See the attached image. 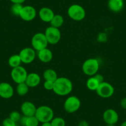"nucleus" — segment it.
<instances>
[{
  "instance_id": "11",
  "label": "nucleus",
  "mask_w": 126,
  "mask_h": 126,
  "mask_svg": "<svg viewBox=\"0 0 126 126\" xmlns=\"http://www.w3.org/2000/svg\"><path fill=\"white\" fill-rule=\"evenodd\" d=\"M37 16V11L34 7L32 6H23L22 9L20 13L19 17L23 20L30 22L33 20Z\"/></svg>"
},
{
  "instance_id": "26",
  "label": "nucleus",
  "mask_w": 126,
  "mask_h": 126,
  "mask_svg": "<svg viewBox=\"0 0 126 126\" xmlns=\"http://www.w3.org/2000/svg\"><path fill=\"white\" fill-rule=\"evenodd\" d=\"M22 8L23 6L22 4H13L11 6V12L14 16H19Z\"/></svg>"
},
{
  "instance_id": "14",
  "label": "nucleus",
  "mask_w": 126,
  "mask_h": 126,
  "mask_svg": "<svg viewBox=\"0 0 126 126\" xmlns=\"http://www.w3.org/2000/svg\"><path fill=\"white\" fill-rule=\"evenodd\" d=\"M14 95V88L8 82L0 83V97L9 99Z\"/></svg>"
},
{
  "instance_id": "4",
  "label": "nucleus",
  "mask_w": 126,
  "mask_h": 126,
  "mask_svg": "<svg viewBox=\"0 0 126 126\" xmlns=\"http://www.w3.org/2000/svg\"><path fill=\"white\" fill-rule=\"evenodd\" d=\"M69 17L75 21H81L85 17L86 12L84 8L79 4H74L70 6L67 10Z\"/></svg>"
},
{
  "instance_id": "12",
  "label": "nucleus",
  "mask_w": 126,
  "mask_h": 126,
  "mask_svg": "<svg viewBox=\"0 0 126 126\" xmlns=\"http://www.w3.org/2000/svg\"><path fill=\"white\" fill-rule=\"evenodd\" d=\"M103 119L106 124H116L119 120V115L114 110L108 109L103 112Z\"/></svg>"
},
{
  "instance_id": "18",
  "label": "nucleus",
  "mask_w": 126,
  "mask_h": 126,
  "mask_svg": "<svg viewBox=\"0 0 126 126\" xmlns=\"http://www.w3.org/2000/svg\"><path fill=\"white\" fill-rule=\"evenodd\" d=\"M108 6L111 11L118 13L123 8L124 3L121 0H109Z\"/></svg>"
},
{
  "instance_id": "1",
  "label": "nucleus",
  "mask_w": 126,
  "mask_h": 126,
  "mask_svg": "<svg viewBox=\"0 0 126 126\" xmlns=\"http://www.w3.org/2000/svg\"><path fill=\"white\" fill-rule=\"evenodd\" d=\"M73 89L72 82L68 78L58 77L54 82L53 91L59 96H66L70 94Z\"/></svg>"
},
{
  "instance_id": "23",
  "label": "nucleus",
  "mask_w": 126,
  "mask_h": 126,
  "mask_svg": "<svg viewBox=\"0 0 126 126\" xmlns=\"http://www.w3.org/2000/svg\"><path fill=\"white\" fill-rule=\"evenodd\" d=\"M17 93L20 96H25L29 93V87L25 83V82L17 84L16 88Z\"/></svg>"
},
{
  "instance_id": "33",
  "label": "nucleus",
  "mask_w": 126,
  "mask_h": 126,
  "mask_svg": "<svg viewBox=\"0 0 126 126\" xmlns=\"http://www.w3.org/2000/svg\"><path fill=\"white\" fill-rule=\"evenodd\" d=\"M121 106L123 109L126 110V98H124L121 100Z\"/></svg>"
},
{
  "instance_id": "39",
  "label": "nucleus",
  "mask_w": 126,
  "mask_h": 126,
  "mask_svg": "<svg viewBox=\"0 0 126 126\" xmlns=\"http://www.w3.org/2000/svg\"><path fill=\"white\" fill-rule=\"evenodd\" d=\"M0 1H1V0H0Z\"/></svg>"
},
{
  "instance_id": "15",
  "label": "nucleus",
  "mask_w": 126,
  "mask_h": 126,
  "mask_svg": "<svg viewBox=\"0 0 126 126\" xmlns=\"http://www.w3.org/2000/svg\"><path fill=\"white\" fill-rule=\"evenodd\" d=\"M39 17L44 22H50L51 20L55 15L51 9L47 7H43L41 8L38 13Z\"/></svg>"
},
{
  "instance_id": "31",
  "label": "nucleus",
  "mask_w": 126,
  "mask_h": 126,
  "mask_svg": "<svg viewBox=\"0 0 126 126\" xmlns=\"http://www.w3.org/2000/svg\"><path fill=\"white\" fill-rule=\"evenodd\" d=\"M93 77H94V78L96 79L100 83H102V82H104L103 76V75L100 74H98V73L96 74L93 76Z\"/></svg>"
},
{
  "instance_id": "32",
  "label": "nucleus",
  "mask_w": 126,
  "mask_h": 126,
  "mask_svg": "<svg viewBox=\"0 0 126 126\" xmlns=\"http://www.w3.org/2000/svg\"><path fill=\"white\" fill-rule=\"evenodd\" d=\"M77 126H89V124L85 120H82L79 122Z\"/></svg>"
},
{
  "instance_id": "5",
  "label": "nucleus",
  "mask_w": 126,
  "mask_h": 126,
  "mask_svg": "<svg viewBox=\"0 0 126 126\" xmlns=\"http://www.w3.org/2000/svg\"><path fill=\"white\" fill-rule=\"evenodd\" d=\"M31 45L35 50L39 51L48 47V42L44 33L38 32L32 37L31 40Z\"/></svg>"
},
{
  "instance_id": "28",
  "label": "nucleus",
  "mask_w": 126,
  "mask_h": 126,
  "mask_svg": "<svg viewBox=\"0 0 126 126\" xmlns=\"http://www.w3.org/2000/svg\"><path fill=\"white\" fill-rule=\"evenodd\" d=\"M97 41L100 43H106L108 41V35L105 32H100L97 36Z\"/></svg>"
},
{
  "instance_id": "3",
  "label": "nucleus",
  "mask_w": 126,
  "mask_h": 126,
  "mask_svg": "<svg viewBox=\"0 0 126 126\" xmlns=\"http://www.w3.org/2000/svg\"><path fill=\"white\" fill-rule=\"evenodd\" d=\"M100 64L99 62L95 58H90L87 59L82 65V71L87 76L92 77L98 73Z\"/></svg>"
},
{
  "instance_id": "36",
  "label": "nucleus",
  "mask_w": 126,
  "mask_h": 126,
  "mask_svg": "<svg viewBox=\"0 0 126 126\" xmlns=\"http://www.w3.org/2000/svg\"><path fill=\"white\" fill-rule=\"evenodd\" d=\"M121 126H126V121H124L122 123V124L121 125Z\"/></svg>"
},
{
  "instance_id": "19",
  "label": "nucleus",
  "mask_w": 126,
  "mask_h": 126,
  "mask_svg": "<svg viewBox=\"0 0 126 126\" xmlns=\"http://www.w3.org/2000/svg\"><path fill=\"white\" fill-rule=\"evenodd\" d=\"M43 78L45 80H49L54 82L58 78V74L54 70L52 69H48L43 72Z\"/></svg>"
},
{
  "instance_id": "35",
  "label": "nucleus",
  "mask_w": 126,
  "mask_h": 126,
  "mask_svg": "<svg viewBox=\"0 0 126 126\" xmlns=\"http://www.w3.org/2000/svg\"><path fill=\"white\" fill-rule=\"evenodd\" d=\"M52 126L51 122H43L42 123V126Z\"/></svg>"
},
{
  "instance_id": "17",
  "label": "nucleus",
  "mask_w": 126,
  "mask_h": 126,
  "mask_svg": "<svg viewBox=\"0 0 126 126\" xmlns=\"http://www.w3.org/2000/svg\"><path fill=\"white\" fill-rule=\"evenodd\" d=\"M37 56H38V58L40 61L43 63H49L52 60L53 57V53L48 48H45V49L38 51Z\"/></svg>"
},
{
  "instance_id": "7",
  "label": "nucleus",
  "mask_w": 126,
  "mask_h": 126,
  "mask_svg": "<svg viewBox=\"0 0 126 126\" xmlns=\"http://www.w3.org/2000/svg\"><path fill=\"white\" fill-rule=\"evenodd\" d=\"M81 106L80 99L76 96H69L64 101V108L67 113H74L78 111Z\"/></svg>"
},
{
  "instance_id": "20",
  "label": "nucleus",
  "mask_w": 126,
  "mask_h": 126,
  "mask_svg": "<svg viewBox=\"0 0 126 126\" xmlns=\"http://www.w3.org/2000/svg\"><path fill=\"white\" fill-rule=\"evenodd\" d=\"M64 17L61 15L55 14L49 23H50V26L59 29L61 27H62V25L64 24Z\"/></svg>"
},
{
  "instance_id": "9",
  "label": "nucleus",
  "mask_w": 126,
  "mask_h": 126,
  "mask_svg": "<svg viewBox=\"0 0 126 126\" xmlns=\"http://www.w3.org/2000/svg\"><path fill=\"white\" fill-rule=\"evenodd\" d=\"M96 92L100 97L103 98H108L112 96V94L114 93V88L111 83L104 81L99 85Z\"/></svg>"
},
{
  "instance_id": "25",
  "label": "nucleus",
  "mask_w": 126,
  "mask_h": 126,
  "mask_svg": "<svg viewBox=\"0 0 126 126\" xmlns=\"http://www.w3.org/2000/svg\"><path fill=\"white\" fill-rule=\"evenodd\" d=\"M52 126H66V121L61 117H54L51 121Z\"/></svg>"
},
{
  "instance_id": "30",
  "label": "nucleus",
  "mask_w": 126,
  "mask_h": 126,
  "mask_svg": "<svg viewBox=\"0 0 126 126\" xmlns=\"http://www.w3.org/2000/svg\"><path fill=\"white\" fill-rule=\"evenodd\" d=\"M43 87H44L45 89L47 90H53V87H54V82L49 80H45L44 83H43Z\"/></svg>"
},
{
  "instance_id": "16",
  "label": "nucleus",
  "mask_w": 126,
  "mask_h": 126,
  "mask_svg": "<svg viewBox=\"0 0 126 126\" xmlns=\"http://www.w3.org/2000/svg\"><path fill=\"white\" fill-rule=\"evenodd\" d=\"M40 76L35 72H31L28 74L25 82L29 88H34L37 87L40 83Z\"/></svg>"
},
{
  "instance_id": "24",
  "label": "nucleus",
  "mask_w": 126,
  "mask_h": 126,
  "mask_svg": "<svg viewBox=\"0 0 126 126\" xmlns=\"http://www.w3.org/2000/svg\"><path fill=\"white\" fill-rule=\"evenodd\" d=\"M40 122L35 116L27 117L24 126H38Z\"/></svg>"
},
{
  "instance_id": "27",
  "label": "nucleus",
  "mask_w": 126,
  "mask_h": 126,
  "mask_svg": "<svg viewBox=\"0 0 126 126\" xmlns=\"http://www.w3.org/2000/svg\"><path fill=\"white\" fill-rule=\"evenodd\" d=\"M21 117H22L21 115H20V114L19 113V112H18L17 111H12V112L10 113V114H9V117L11 119L14 121V122H16V123L20 121V119H21Z\"/></svg>"
},
{
  "instance_id": "6",
  "label": "nucleus",
  "mask_w": 126,
  "mask_h": 126,
  "mask_svg": "<svg viewBox=\"0 0 126 126\" xmlns=\"http://www.w3.org/2000/svg\"><path fill=\"white\" fill-rule=\"evenodd\" d=\"M48 44L56 45L61 38V33L59 29L49 26L46 29L44 33Z\"/></svg>"
},
{
  "instance_id": "37",
  "label": "nucleus",
  "mask_w": 126,
  "mask_h": 126,
  "mask_svg": "<svg viewBox=\"0 0 126 126\" xmlns=\"http://www.w3.org/2000/svg\"><path fill=\"white\" fill-rule=\"evenodd\" d=\"M106 126H116L115 124H107Z\"/></svg>"
},
{
  "instance_id": "38",
  "label": "nucleus",
  "mask_w": 126,
  "mask_h": 126,
  "mask_svg": "<svg viewBox=\"0 0 126 126\" xmlns=\"http://www.w3.org/2000/svg\"><path fill=\"white\" fill-rule=\"evenodd\" d=\"M121 1H124V0H121Z\"/></svg>"
},
{
  "instance_id": "29",
  "label": "nucleus",
  "mask_w": 126,
  "mask_h": 126,
  "mask_svg": "<svg viewBox=\"0 0 126 126\" xmlns=\"http://www.w3.org/2000/svg\"><path fill=\"white\" fill-rule=\"evenodd\" d=\"M2 126H17L16 122H14L9 117L4 119L2 122Z\"/></svg>"
},
{
  "instance_id": "10",
  "label": "nucleus",
  "mask_w": 126,
  "mask_h": 126,
  "mask_svg": "<svg viewBox=\"0 0 126 126\" xmlns=\"http://www.w3.org/2000/svg\"><path fill=\"white\" fill-rule=\"evenodd\" d=\"M19 55L21 59L22 63L24 64H30L35 60L36 57L35 50L33 48H23Z\"/></svg>"
},
{
  "instance_id": "22",
  "label": "nucleus",
  "mask_w": 126,
  "mask_h": 126,
  "mask_svg": "<svg viewBox=\"0 0 126 126\" xmlns=\"http://www.w3.org/2000/svg\"><path fill=\"white\" fill-rule=\"evenodd\" d=\"M21 63L22 61L19 54H14L11 56L8 59V64L12 68L20 66Z\"/></svg>"
},
{
  "instance_id": "34",
  "label": "nucleus",
  "mask_w": 126,
  "mask_h": 126,
  "mask_svg": "<svg viewBox=\"0 0 126 126\" xmlns=\"http://www.w3.org/2000/svg\"><path fill=\"white\" fill-rule=\"evenodd\" d=\"M13 4H22L26 0H10Z\"/></svg>"
},
{
  "instance_id": "13",
  "label": "nucleus",
  "mask_w": 126,
  "mask_h": 126,
  "mask_svg": "<svg viewBox=\"0 0 126 126\" xmlns=\"http://www.w3.org/2000/svg\"><path fill=\"white\" fill-rule=\"evenodd\" d=\"M37 108L35 105L31 101H24L20 106V110L23 116L30 117V116H35Z\"/></svg>"
},
{
  "instance_id": "21",
  "label": "nucleus",
  "mask_w": 126,
  "mask_h": 126,
  "mask_svg": "<svg viewBox=\"0 0 126 126\" xmlns=\"http://www.w3.org/2000/svg\"><path fill=\"white\" fill-rule=\"evenodd\" d=\"M100 84V83H99L98 81L93 76L88 78L86 82V86H87V88L92 91H96Z\"/></svg>"
},
{
  "instance_id": "2",
  "label": "nucleus",
  "mask_w": 126,
  "mask_h": 126,
  "mask_svg": "<svg viewBox=\"0 0 126 126\" xmlns=\"http://www.w3.org/2000/svg\"><path fill=\"white\" fill-rule=\"evenodd\" d=\"M35 116L41 123L51 122L54 118V111L49 106L43 105L37 108Z\"/></svg>"
},
{
  "instance_id": "8",
  "label": "nucleus",
  "mask_w": 126,
  "mask_h": 126,
  "mask_svg": "<svg viewBox=\"0 0 126 126\" xmlns=\"http://www.w3.org/2000/svg\"><path fill=\"white\" fill-rule=\"evenodd\" d=\"M27 75L26 69L21 66L13 68L11 72L12 79L17 84L25 82Z\"/></svg>"
}]
</instances>
